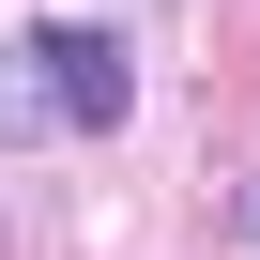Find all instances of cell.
Instances as JSON below:
<instances>
[{
	"mask_svg": "<svg viewBox=\"0 0 260 260\" xmlns=\"http://www.w3.org/2000/svg\"><path fill=\"white\" fill-rule=\"evenodd\" d=\"M46 61H61V107H77V138H107V122L138 107V61H122V31H92V16H61V31H46Z\"/></svg>",
	"mask_w": 260,
	"mask_h": 260,
	"instance_id": "6da1fadb",
	"label": "cell"
},
{
	"mask_svg": "<svg viewBox=\"0 0 260 260\" xmlns=\"http://www.w3.org/2000/svg\"><path fill=\"white\" fill-rule=\"evenodd\" d=\"M46 138H77L61 61H46V31H0V153H46Z\"/></svg>",
	"mask_w": 260,
	"mask_h": 260,
	"instance_id": "7a4b0ae2",
	"label": "cell"
},
{
	"mask_svg": "<svg viewBox=\"0 0 260 260\" xmlns=\"http://www.w3.org/2000/svg\"><path fill=\"white\" fill-rule=\"evenodd\" d=\"M230 260H260V169L230 184Z\"/></svg>",
	"mask_w": 260,
	"mask_h": 260,
	"instance_id": "3957f363",
	"label": "cell"
},
{
	"mask_svg": "<svg viewBox=\"0 0 260 260\" xmlns=\"http://www.w3.org/2000/svg\"><path fill=\"white\" fill-rule=\"evenodd\" d=\"M0 260H16V230H0Z\"/></svg>",
	"mask_w": 260,
	"mask_h": 260,
	"instance_id": "277c9868",
	"label": "cell"
}]
</instances>
